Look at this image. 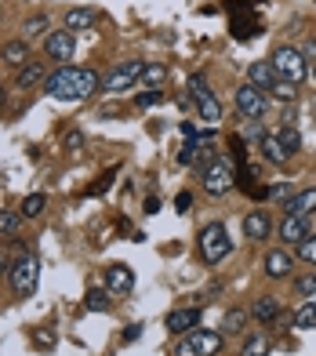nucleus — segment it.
Returning a JSON list of instances; mask_svg holds the SVG:
<instances>
[{
  "label": "nucleus",
  "mask_w": 316,
  "mask_h": 356,
  "mask_svg": "<svg viewBox=\"0 0 316 356\" xmlns=\"http://www.w3.org/2000/svg\"><path fill=\"white\" fill-rule=\"evenodd\" d=\"M94 19H99L94 8H69L66 11V29H69V33H81V29H91L94 26Z\"/></svg>",
  "instance_id": "obj_18"
},
{
  "label": "nucleus",
  "mask_w": 316,
  "mask_h": 356,
  "mask_svg": "<svg viewBox=\"0 0 316 356\" xmlns=\"http://www.w3.org/2000/svg\"><path fill=\"white\" fill-rule=\"evenodd\" d=\"M0 106H4V88H0Z\"/></svg>",
  "instance_id": "obj_45"
},
{
  "label": "nucleus",
  "mask_w": 316,
  "mask_h": 356,
  "mask_svg": "<svg viewBox=\"0 0 316 356\" xmlns=\"http://www.w3.org/2000/svg\"><path fill=\"white\" fill-rule=\"evenodd\" d=\"M47 15H33V19H26V26H22V33H26V40L29 37H40V33H47Z\"/></svg>",
  "instance_id": "obj_31"
},
{
  "label": "nucleus",
  "mask_w": 316,
  "mask_h": 356,
  "mask_svg": "<svg viewBox=\"0 0 316 356\" xmlns=\"http://www.w3.org/2000/svg\"><path fill=\"white\" fill-rule=\"evenodd\" d=\"M294 327L298 331H313L316 327V302H306L302 309L294 313Z\"/></svg>",
  "instance_id": "obj_27"
},
{
  "label": "nucleus",
  "mask_w": 316,
  "mask_h": 356,
  "mask_svg": "<svg viewBox=\"0 0 316 356\" xmlns=\"http://www.w3.org/2000/svg\"><path fill=\"white\" fill-rule=\"evenodd\" d=\"M265 91H258V88H251V84H244L240 91H236V109H240V117H247V120H258L262 113H265Z\"/></svg>",
  "instance_id": "obj_9"
},
{
  "label": "nucleus",
  "mask_w": 316,
  "mask_h": 356,
  "mask_svg": "<svg viewBox=\"0 0 316 356\" xmlns=\"http://www.w3.org/2000/svg\"><path fill=\"white\" fill-rule=\"evenodd\" d=\"M244 138H251V142H258V145H262V138H265L262 124H258V120H247V127H244Z\"/></svg>",
  "instance_id": "obj_40"
},
{
  "label": "nucleus",
  "mask_w": 316,
  "mask_h": 356,
  "mask_svg": "<svg viewBox=\"0 0 316 356\" xmlns=\"http://www.w3.org/2000/svg\"><path fill=\"white\" fill-rule=\"evenodd\" d=\"M167 80V66H160V62H149L146 70H142V84L146 88H160Z\"/></svg>",
  "instance_id": "obj_25"
},
{
  "label": "nucleus",
  "mask_w": 316,
  "mask_h": 356,
  "mask_svg": "<svg viewBox=\"0 0 316 356\" xmlns=\"http://www.w3.org/2000/svg\"><path fill=\"white\" fill-rule=\"evenodd\" d=\"M215 160H218V149H215V145H211V142H197V168L203 171L208 164H215Z\"/></svg>",
  "instance_id": "obj_30"
},
{
  "label": "nucleus",
  "mask_w": 316,
  "mask_h": 356,
  "mask_svg": "<svg viewBox=\"0 0 316 356\" xmlns=\"http://www.w3.org/2000/svg\"><path fill=\"white\" fill-rule=\"evenodd\" d=\"M197 113H200V120L208 124V127H215L218 120H222V106H218L215 95H208V99H200V102H197Z\"/></svg>",
  "instance_id": "obj_22"
},
{
  "label": "nucleus",
  "mask_w": 316,
  "mask_h": 356,
  "mask_svg": "<svg viewBox=\"0 0 316 356\" xmlns=\"http://www.w3.org/2000/svg\"><path fill=\"white\" fill-rule=\"evenodd\" d=\"M8 269H11V262H8V258H4V251H0V277H4Z\"/></svg>",
  "instance_id": "obj_44"
},
{
  "label": "nucleus",
  "mask_w": 316,
  "mask_h": 356,
  "mask_svg": "<svg viewBox=\"0 0 316 356\" xmlns=\"http://www.w3.org/2000/svg\"><path fill=\"white\" fill-rule=\"evenodd\" d=\"M189 207H193V197H189V193H178V197H175V211H178V215H185Z\"/></svg>",
  "instance_id": "obj_42"
},
{
  "label": "nucleus",
  "mask_w": 316,
  "mask_h": 356,
  "mask_svg": "<svg viewBox=\"0 0 316 356\" xmlns=\"http://www.w3.org/2000/svg\"><path fill=\"white\" fill-rule=\"evenodd\" d=\"M276 138L283 142V149H288V153H298V149H302V135H298V127H291V124H283L280 131H276Z\"/></svg>",
  "instance_id": "obj_26"
},
{
  "label": "nucleus",
  "mask_w": 316,
  "mask_h": 356,
  "mask_svg": "<svg viewBox=\"0 0 316 356\" xmlns=\"http://www.w3.org/2000/svg\"><path fill=\"white\" fill-rule=\"evenodd\" d=\"M109 186H113V175H102V178H99V182H94V186L88 189V193H91V197H99V193H106Z\"/></svg>",
  "instance_id": "obj_41"
},
{
  "label": "nucleus",
  "mask_w": 316,
  "mask_h": 356,
  "mask_svg": "<svg viewBox=\"0 0 316 356\" xmlns=\"http://www.w3.org/2000/svg\"><path fill=\"white\" fill-rule=\"evenodd\" d=\"M8 277H11L15 295H22V298L37 295V284H40V258H37L33 251H22V254L11 262Z\"/></svg>",
  "instance_id": "obj_2"
},
{
  "label": "nucleus",
  "mask_w": 316,
  "mask_h": 356,
  "mask_svg": "<svg viewBox=\"0 0 316 356\" xmlns=\"http://www.w3.org/2000/svg\"><path fill=\"white\" fill-rule=\"evenodd\" d=\"M280 316H283V309H280L276 298H258V305H255V320L258 323H276Z\"/></svg>",
  "instance_id": "obj_23"
},
{
  "label": "nucleus",
  "mask_w": 316,
  "mask_h": 356,
  "mask_svg": "<svg viewBox=\"0 0 316 356\" xmlns=\"http://www.w3.org/2000/svg\"><path fill=\"white\" fill-rule=\"evenodd\" d=\"M19 222H22V215L0 211V233H4V236H15V233H19Z\"/></svg>",
  "instance_id": "obj_32"
},
{
  "label": "nucleus",
  "mask_w": 316,
  "mask_h": 356,
  "mask_svg": "<svg viewBox=\"0 0 316 356\" xmlns=\"http://www.w3.org/2000/svg\"><path fill=\"white\" fill-rule=\"evenodd\" d=\"M73 51H76V40H73V33L69 29H58V33H47V40H44V55L47 58H55V62H66L73 58Z\"/></svg>",
  "instance_id": "obj_8"
},
{
  "label": "nucleus",
  "mask_w": 316,
  "mask_h": 356,
  "mask_svg": "<svg viewBox=\"0 0 316 356\" xmlns=\"http://www.w3.org/2000/svg\"><path fill=\"white\" fill-rule=\"evenodd\" d=\"M44 80H47V73H44V62H26V66H19V73H15V84H19L22 91H29V88L44 84Z\"/></svg>",
  "instance_id": "obj_16"
},
{
  "label": "nucleus",
  "mask_w": 316,
  "mask_h": 356,
  "mask_svg": "<svg viewBox=\"0 0 316 356\" xmlns=\"http://www.w3.org/2000/svg\"><path fill=\"white\" fill-rule=\"evenodd\" d=\"M44 207H47V197H44V193H29V197L22 200V218H40L44 215Z\"/></svg>",
  "instance_id": "obj_24"
},
{
  "label": "nucleus",
  "mask_w": 316,
  "mask_h": 356,
  "mask_svg": "<svg viewBox=\"0 0 316 356\" xmlns=\"http://www.w3.org/2000/svg\"><path fill=\"white\" fill-rule=\"evenodd\" d=\"M142 70H146V62L138 58H128V62H117L113 70H109V76L102 80V91H128L135 80H142Z\"/></svg>",
  "instance_id": "obj_7"
},
{
  "label": "nucleus",
  "mask_w": 316,
  "mask_h": 356,
  "mask_svg": "<svg viewBox=\"0 0 316 356\" xmlns=\"http://www.w3.org/2000/svg\"><path fill=\"white\" fill-rule=\"evenodd\" d=\"M294 295H302V298L316 295V273H306V277L294 280Z\"/></svg>",
  "instance_id": "obj_34"
},
{
  "label": "nucleus",
  "mask_w": 316,
  "mask_h": 356,
  "mask_svg": "<svg viewBox=\"0 0 316 356\" xmlns=\"http://www.w3.org/2000/svg\"><path fill=\"white\" fill-rule=\"evenodd\" d=\"M222 353V334L218 331H189L178 338L175 346V356H218Z\"/></svg>",
  "instance_id": "obj_5"
},
{
  "label": "nucleus",
  "mask_w": 316,
  "mask_h": 356,
  "mask_svg": "<svg viewBox=\"0 0 316 356\" xmlns=\"http://www.w3.org/2000/svg\"><path fill=\"white\" fill-rule=\"evenodd\" d=\"M269 91L276 95L280 102H294V95H298V91H294V84H288V80H276V84H273Z\"/></svg>",
  "instance_id": "obj_36"
},
{
  "label": "nucleus",
  "mask_w": 316,
  "mask_h": 356,
  "mask_svg": "<svg viewBox=\"0 0 316 356\" xmlns=\"http://www.w3.org/2000/svg\"><path fill=\"white\" fill-rule=\"evenodd\" d=\"M262 156L269 160V164H288L291 153L283 149V142H280L276 135H265V138H262Z\"/></svg>",
  "instance_id": "obj_20"
},
{
  "label": "nucleus",
  "mask_w": 316,
  "mask_h": 356,
  "mask_svg": "<svg viewBox=\"0 0 316 356\" xmlns=\"http://www.w3.org/2000/svg\"><path fill=\"white\" fill-rule=\"evenodd\" d=\"M276 233H280L283 244H302V240L309 236V222L298 218V215H283V222H280Z\"/></svg>",
  "instance_id": "obj_15"
},
{
  "label": "nucleus",
  "mask_w": 316,
  "mask_h": 356,
  "mask_svg": "<svg viewBox=\"0 0 316 356\" xmlns=\"http://www.w3.org/2000/svg\"><path fill=\"white\" fill-rule=\"evenodd\" d=\"M265 277H269V280H283V277H288V273H291V266H294V258H291V251L288 248H276V251H269V254H265Z\"/></svg>",
  "instance_id": "obj_13"
},
{
  "label": "nucleus",
  "mask_w": 316,
  "mask_h": 356,
  "mask_svg": "<svg viewBox=\"0 0 316 356\" xmlns=\"http://www.w3.org/2000/svg\"><path fill=\"white\" fill-rule=\"evenodd\" d=\"M298 251H302V258H306L309 266H316V236H313V233L302 240V244H298Z\"/></svg>",
  "instance_id": "obj_38"
},
{
  "label": "nucleus",
  "mask_w": 316,
  "mask_h": 356,
  "mask_svg": "<svg viewBox=\"0 0 316 356\" xmlns=\"http://www.w3.org/2000/svg\"><path fill=\"white\" fill-rule=\"evenodd\" d=\"M84 309H88V313H106V309H113V295H109L106 287H91L88 295H84Z\"/></svg>",
  "instance_id": "obj_19"
},
{
  "label": "nucleus",
  "mask_w": 316,
  "mask_h": 356,
  "mask_svg": "<svg viewBox=\"0 0 316 356\" xmlns=\"http://www.w3.org/2000/svg\"><path fill=\"white\" fill-rule=\"evenodd\" d=\"M0 58H4L8 66H26V62H29V47H26V40H8V44H4V51H0Z\"/></svg>",
  "instance_id": "obj_21"
},
{
  "label": "nucleus",
  "mask_w": 316,
  "mask_h": 356,
  "mask_svg": "<svg viewBox=\"0 0 316 356\" xmlns=\"http://www.w3.org/2000/svg\"><path fill=\"white\" fill-rule=\"evenodd\" d=\"M269 353V342H265V334H251L247 342H244V349H240V356H265Z\"/></svg>",
  "instance_id": "obj_29"
},
{
  "label": "nucleus",
  "mask_w": 316,
  "mask_h": 356,
  "mask_svg": "<svg viewBox=\"0 0 316 356\" xmlns=\"http://www.w3.org/2000/svg\"><path fill=\"white\" fill-rule=\"evenodd\" d=\"M273 70L280 80H288V84H302V80L309 76V62L302 51H294V47H276L273 51Z\"/></svg>",
  "instance_id": "obj_4"
},
{
  "label": "nucleus",
  "mask_w": 316,
  "mask_h": 356,
  "mask_svg": "<svg viewBox=\"0 0 316 356\" xmlns=\"http://www.w3.org/2000/svg\"><path fill=\"white\" fill-rule=\"evenodd\" d=\"M131 287H135V273L124 262H113L106 269V291H109V295H128Z\"/></svg>",
  "instance_id": "obj_10"
},
{
  "label": "nucleus",
  "mask_w": 316,
  "mask_h": 356,
  "mask_svg": "<svg viewBox=\"0 0 316 356\" xmlns=\"http://www.w3.org/2000/svg\"><path fill=\"white\" fill-rule=\"evenodd\" d=\"M229 251H233V240H229V229L222 222H208L200 229V258L208 266H218L222 258H229Z\"/></svg>",
  "instance_id": "obj_3"
},
{
  "label": "nucleus",
  "mask_w": 316,
  "mask_h": 356,
  "mask_svg": "<svg viewBox=\"0 0 316 356\" xmlns=\"http://www.w3.org/2000/svg\"><path fill=\"white\" fill-rule=\"evenodd\" d=\"M189 91H193V99L200 102V99H208V80H203V76H189Z\"/></svg>",
  "instance_id": "obj_39"
},
{
  "label": "nucleus",
  "mask_w": 316,
  "mask_h": 356,
  "mask_svg": "<svg viewBox=\"0 0 316 356\" xmlns=\"http://www.w3.org/2000/svg\"><path fill=\"white\" fill-rule=\"evenodd\" d=\"M244 323H247V313H244V309H229L226 320H222V331H226V334H240Z\"/></svg>",
  "instance_id": "obj_28"
},
{
  "label": "nucleus",
  "mask_w": 316,
  "mask_h": 356,
  "mask_svg": "<svg viewBox=\"0 0 316 356\" xmlns=\"http://www.w3.org/2000/svg\"><path fill=\"white\" fill-rule=\"evenodd\" d=\"M200 320H203L200 309H175V313H167L164 323H167V331H171V334H178V338H182V334H189V331H197V323H200Z\"/></svg>",
  "instance_id": "obj_12"
},
{
  "label": "nucleus",
  "mask_w": 316,
  "mask_h": 356,
  "mask_svg": "<svg viewBox=\"0 0 316 356\" xmlns=\"http://www.w3.org/2000/svg\"><path fill=\"white\" fill-rule=\"evenodd\" d=\"M102 88V80L94 70H81V66H58L51 76L44 80V91L58 102H76V99H88Z\"/></svg>",
  "instance_id": "obj_1"
},
{
  "label": "nucleus",
  "mask_w": 316,
  "mask_h": 356,
  "mask_svg": "<svg viewBox=\"0 0 316 356\" xmlns=\"http://www.w3.org/2000/svg\"><path fill=\"white\" fill-rule=\"evenodd\" d=\"M156 102H164V91H156V88L138 91V99H135V106H138V109H149V106H156Z\"/></svg>",
  "instance_id": "obj_33"
},
{
  "label": "nucleus",
  "mask_w": 316,
  "mask_h": 356,
  "mask_svg": "<svg viewBox=\"0 0 316 356\" xmlns=\"http://www.w3.org/2000/svg\"><path fill=\"white\" fill-rule=\"evenodd\" d=\"M81 145H84V131H81V127H73V131H66V138H62V149L76 153Z\"/></svg>",
  "instance_id": "obj_37"
},
{
  "label": "nucleus",
  "mask_w": 316,
  "mask_h": 356,
  "mask_svg": "<svg viewBox=\"0 0 316 356\" xmlns=\"http://www.w3.org/2000/svg\"><path fill=\"white\" fill-rule=\"evenodd\" d=\"M142 334V323H131V327L128 331H124V342H135V338Z\"/></svg>",
  "instance_id": "obj_43"
},
{
  "label": "nucleus",
  "mask_w": 316,
  "mask_h": 356,
  "mask_svg": "<svg viewBox=\"0 0 316 356\" xmlns=\"http://www.w3.org/2000/svg\"><path fill=\"white\" fill-rule=\"evenodd\" d=\"M283 211H288V215H298V218H309V215L316 211V189H302V193H294Z\"/></svg>",
  "instance_id": "obj_17"
},
{
  "label": "nucleus",
  "mask_w": 316,
  "mask_h": 356,
  "mask_svg": "<svg viewBox=\"0 0 316 356\" xmlns=\"http://www.w3.org/2000/svg\"><path fill=\"white\" fill-rule=\"evenodd\" d=\"M233 33L240 37V40H247V37L258 33V22H251V19H233Z\"/></svg>",
  "instance_id": "obj_35"
},
{
  "label": "nucleus",
  "mask_w": 316,
  "mask_h": 356,
  "mask_svg": "<svg viewBox=\"0 0 316 356\" xmlns=\"http://www.w3.org/2000/svg\"><path fill=\"white\" fill-rule=\"evenodd\" d=\"M244 236L247 240H255V244H262V240H269L273 236V222L265 211H251L244 215Z\"/></svg>",
  "instance_id": "obj_11"
},
{
  "label": "nucleus",
  "mask_w": 316,
  "mask_h": 356,
  "mask_svg": "<svg viewBox=\"0 0 316 356\" xmlns=\"http://www.w3.org/2000/svg\"><path fill=\"white\" fill-rule=\"evenodd\" d=\"M276 70H273V62H251L247 66V84L251 88H258V91H269L276 84Z\"/></svg>",
  "instance_id": "obj_14"
},
{
  "label": "nucleus",
  "mask_w": 316,
  "mask_h": 356,
  "mask_svg": "<svg viewBox=\"0 0 316 356\" xmlns=\"http://www.w3.org/2000/svg\"><path fill=\"white\" fill-rule=\"evenodd\" d=\"M233 175H236V168H233V160H226V156H218L215 164H208L200 171V182H203V193L208 197H222V193H229L233 189Z\"/></svg>",
  "instance_id": "obj_6"
}]
</instances>
